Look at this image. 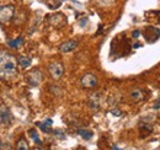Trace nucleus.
Masks as SVG:
<instances>
[{"mask_svg":"<svg viewBox=\"0 0 160 150\" xmlns=\"http://www.w3.org/2000/svg\"><path fill=\"white\" fill-rule=\"evenodd\" d=\"M139 35H140V32L138 31V30H135V31L132 32V37H133V38H138V37H139Z\"/></svg>","mask_w":160,"mask_h":150,"instance_id":"nucleus-21","label":"nucleus"},{"mask_svg":"<svg viewBox=\"0 0 160 150\" xmlns=\"http://www.w3.org/2000/svg\"><path fill=\"white\" fill-rule=\"evenodd\" d=\"M76 47H78V41L69 39V41L63 42V43L59 46L58 49H59V52H62V53H69V52H73Z\"/></svg>","mask_w":160,"mask_h":150,"instance_id":"nucleus-7","label":"nucleus"},{"mask_svg":"<svg viewBox=\"0 0 160 150\" xmlns=\"http://www.w3.org/2000/svg\"><path fill=\"white\" fill-rule=\"evenodd\" d=\"M48 19V22L49 25L53 26L54 28H62L67 25V17L64 16L63 14H53L51 16L47 17Z\"/></svg>","mask_w":160,"mask_h":150,"instance_id":"nucleus-5","label":"nucleus"},{"mask_svg":"<svg viewBox=\"0 0 160 150\" xmlns=\"http://www.w3.org/2000/svg\"><path fill=\"white\" fill-rule=\"evenodd\" d=\"M97 77L96 75H94L91 73H86L81 76V79H80V84H81V86L86 89V90H92L97 86Z\"/></svg>","mask_w":160,"mask_h":150,"instance_id":"nucleus-2","label":"nucleus"},{"mask_svg":"<svg viewBox=\"0 0 160 150\" xmlns=\"http://www.w3.org/2000/svg\"><path fill=\"white\" fill-rule=\"evenodd\" d=\"M54 134L58 135L61 139H63V138H64V133H63V132H61V130H54Z\"/></svg>","mask_w":160,"mask_h":150,"instance_id":"nucleus-20","label":"nucleus"},{"mask_svg":"<svg viewBox=\"0 0 160 150\" xmlns=\"http://www.w3.org/2000/svg\"><path fill=\"white\" fill-rule=\"evenodd\" d=\"M89 106L91 107L92 110H99L100 106H101V94H94L90 96V100H89Z\"/></svg>","mask_w":160,"mask_h":150,"instance_id":"nucleus-9","label":"nucleus"},{"mask_svg":"<svg viewBox=\"0 0 160 150\" xmlns=\"http://www.w3.org/2000/svg\"><path fill=\"white\" fill-rule=\"evenodd\" d=\"M16 150H30L27 140L23 139V138H20V139L16 142Z\"/></svg>","mask_w":160,"mask_h":150,"instance_id":"nucleus-13","label":"nucleus"},{"mask_svg":"<svg viewBox=\"0 0 160 150\" xmlns=\"http://www.w3.org/2000/svg\"><path fill=\"white\" fill-rule=\"evenodd\" d=\"M144 37L147 39H149V42H154L159 38V35H158V28L155 27H148L144 30Z\"/></svg>","mask_w":160,"mask_h":150,"instance_id":"nucleus-10","label":"nucleus"},{"mask_svg":"<svg viewBox=\"0 0 160 150\" xmlns=\"http://www.w3.org/2000/svg\"><path fill=\"white\" fill-rule=\"evenodd\" d=\"M44 123H46V124H48V125H52V124H53V121H52V119H46Z\"/></svg>","mask_w":160,"mask_h":150,"instance_id":"nucleus-23","label":"nucleus"},{"mask_svg":"<svg viewBox=\"0 0 160 150\" xmlns=\"http://www.w3.org/2000/svg\"><path fill=\"white\" fill-rule=\"evenodd\" d=\"M48 71L54 80H59L64 74V65L61 62H52L48 65Z\"/></svg>","mask_w":160,"mask_h":150,"instance_id":"nucleus-3","label":"nucleus"},{"mask_svg":"<svg viewBox=\"0 0 160 150\" xmlns=\"http://www.w3.org/2000/svg\"><path fill=\"white\" fill-rule=\"evenodd\" d=\"M111 113H112V115H113V116H121V115H122V112H121L120 110H117V108L112 110V111H111Z\"/></svg>","mask_w":160,"mask_h":150,"instance_id":"nucleus-19","label":"nucleus"},{"mask_svg":"<svg viewBox=\"0 0 160 150\" xmlns=\"http://www.w3.org/2000/svg\"><path fill=\"white\" fill-rule=\"evenodd\" d=\"M139 129H140V137L143 138L144 135L147 137L148 134H150L152 132H153V128H152V125L150 124H148V123H145V124H143V123H140L139 124Z\"/></svg>","mask_w":160,"mask_h":150,"instance_id":"nucleus-12","label":"nucleus"},{"mask_svg":"<svg viewBox=\"0 0 160 150\" xmlns=\"http://www.w3.org/2000/svg\"><path fill=\"white\" fill-rule=\"evenodd\" d=\"M86 22H87V19H81V21H80V26L84 27V26L86 25Z\"/></svg>","mask_w":160,"mask_h":150,"instance_id":"nucleus-22","label":"nucleus"},{"mask_svg":"<svg viewBox=\"0 0 160 150\" xmlns=\"http://www.w3.org/2000/svg\"><path fill=\"white\" fill-rule=\"evenodd\" d=\"M23 42V39H22V37H19V38H16V39H14V41H9V47H11V48H17L21 43Z\"/></svg>","mask_w":160,"mask_h":150,"instance_id":"nucleus-18","label":"nucleus"},{"mask_svg":"<svg viewBox=\"0 0 160 150\" xmlns=\"http://www.w3.org/2000/svg\"><path fill=\"white\" fill-rule=\"evenodd\" d=\"M145 99V94L143 90L140 89H133L132 92H131V100L133 102H140V101H143Z\"/></svg>","mask_w":160,"mask_h":150,"instance_id":"nucleus-11","label":"nucleus"},{"mask_svg":"<svg viewBox=\"0 0 160 150\" xmlns=\"http://www.w3.org/2000/svg\"><path fill=\"white\" fill-rule=\"evenodd\" d=\"M17 63L20 64L21 68L26 69V68H28L30 65H31V59H30L28 57H20L19 59H17Z\"/></svg>","mask_w":160,"mask_h":150,"instance_id":"nucleus-14","label":"nucleus"},{"mask_svg":"<svg viewBox=\"0 0 160 150\" xmlns=\"http://www.w3.org/2000/svg\"><path fill=\"white\" fill-rule=\"evenodd\" d=\"M78 134L80 135V137H82L85 140H90L91 138H92V135H94V133L91 130H87V129H78Z\"/></svg>","mask_w":160,"mask_h":150,"instance_id":"nucleus-15","label":"nucleus"},{"mask_svg":"<svg viewBox=\"0 0 160 150\" xmlns=\"http://www.w3.org/2000/svg\"><path fill=\"white\" fill-rule=\"evenodd\" d=\"M112 150H121V149L118 146H116V145H113V146H112Z\"/></svg>","mask_w":160,"mask_h":150,"instance_id":"nucleus-24","label":"nucleus"},{"mask_svg":"<svg viewBox=\"0 0 160 150\" xmlns=\"http://www.w3.org/2000/svg\"><path fill=\"white\" fill-rule=\"evenodd\" d=\"M36 125H37V127H39V128H41V130L44 132V133H52V128H51V125L46 124L44 122H43V123L37 122V123H36Z\"/></svg>","mask_w":160,"mask_h":150,"instance_id":"nucleus-17","label":"nucleus"},{"mask_svg":"<svg viewBox=\"0 0 160 150\" xmlns=\"http://www.w3.org/2000/svg\"><path fill=\"white\" fill-rule=\"evenodd\" d=\"M159 15H160V13H159ZM159 23H160V17H159Z\"/></svg>","mask_w":160,"mask_h":150,"instance_id":"nucleus-25","label":"nucleus"},{"mask_svg":"<svg viewBox=\"0 0 160 150\" xmlns=\"http://www.w3.org/2000/svg\"><path fill=\"white\" fill-rule=\"evenodd\" d=\"M0 121L4 124H10L11 121H13V116H11V112L9 111L8 107H1L0 110Z\"/></svg>","mask_w":160,"mask_h":150,"instance_id":"nucleus-8","label":"nucleus"},{"mask_svg":"<svg viewBox=\"0 0 160 150\" xmlns=\"http://www.w3.org/2000/svg\"><path fill=\"white\" fill-rule=\"evenodd\" d=\"M42 79H43V74L38 69H33L31 71H28L26 75V80L31 86H38Z\"/></svg>","mask_w":160,"mask_h":150,"instance_id":"nucleus-4","label":"nucleus"},{"mask_svg":"<svg viewBox=\"0 0 160 150\" xmlns=\"http://www.w3.org/2000/svg\"><path fill=\"white\" fill-rule=\"evenodd\" d=\"M17 61L8 51H0V79L9 80L16 76Z\"/></svg>","mask_w":160,"mask_h":150,"instance_id":"nucleus-1","label":"nucleus"},{"mask_svg":"<svg viewBox=\"0 0 160 150\" xmlns=\"http://www.w3.org/2000/svg\"><path fill=\"white\" fill-rule=\"evenodd\" d=\"M0 148H1V143H0Z\"/></svg>","mask_w":160,"mask_h":150,"instance_id":"nucleus-26","label":"nucleus"},{"mask_svg":"<svg viewBox=\"0 0 160 150\" xmlns=\"http://www.w3.org/2000/svg\"><path fill=\"white\" fill-rule=\"evenodd\" d=\"M15 15V8L14 5H5L0 8V21L1 22H9Z\"/></svg>","mask_w":160,"mask_h":150,"instance_id":"nucleus-6","label":"nucleus"},{"mask_svg":"<svg viewBox=\"0 0 160 150\" xmlns=\"http://www.w3.org/2000/svg\"><path fill=\"white\" fill-rule=\"evenodd\" d=\"M30 135H31V138L33 139V142L36 143V144H38V145H41L42 144V142H41V139H39V137H38V134H37V132H36V129H30Z\"/></svg>","mask_w":160,"mask_h":150,"instance_id":"nucleus-16","label":"nucleus"}]
</instances>
